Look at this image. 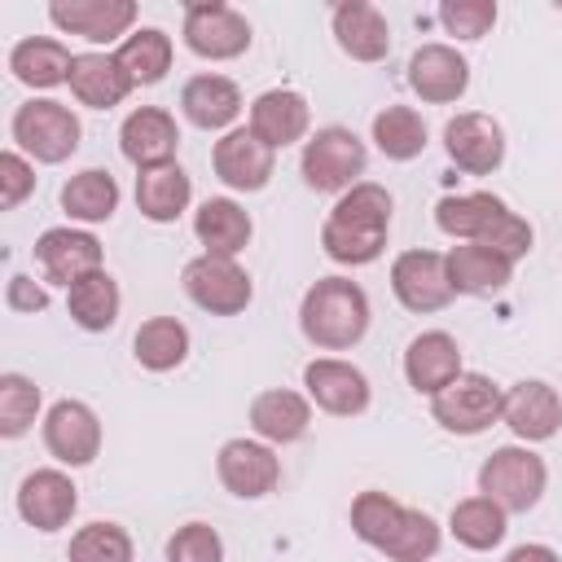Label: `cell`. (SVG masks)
I'll list each match as a JSON object with an SVG mask.
<instances>
[{
    "instance_id": "cell-1",
    "label": "cell",
    "mask_w": 562,
    "mask_h": 562,
    "mask_svg": "<svg viewBox=\"0 0 562 562\" xmlns=\"http://www.w3.org/2000/svg\"><path fill=\"white\" fill-rule=\"evenodd\" d=\"M386 228H391V193L373 180L351 184L334 211L321 224V246L329 259L338 263H373L386 246Z\"/></svg>"
},
{
    "instance_id": "cell-2",
    "label": "cell",
    "mask_w": 562,
    "mask_h": 562,
    "mask_svg": "<svg viewBox=\"0 0 562 562\" xmlns=\"http://www.w3.org/2000/svg\"><path fill=\"white\" fill-rule=\"evenodd\" d=\"M435 224L448 237L492 246L505 259H522L531 250V224L522 215H514L496 193H457V198H443L435 206Z\"/></svg>"
},
{
    "instance_id": "cell-3",
    "label": "cell",
    "mask_w": 562,
    "mask_h": 562,
    "mask_svg": "<svg viewBox=\"0 0 562 562\" xmlns=\"http://www.w3.org/2000/svg\"><path fill=\"white\" fill-rule=\"evenodd\" d=\"M299 325L307 334V342L325 347V351H347L364 338L369 329V299L356 281L347 277H321L299 307Z\"/></svg>"
},
{
    "instance_id": "cell-4",
    "label": "cell",
    "mask_w": 562,
    "mask_h": 562,
    "mask_svg": "<svg viewBox=\"0 0 562 562\" xmlns=\"http://www.w3.org/2000/svg\"><path fill=\"white\" fill-rule=\"evenodd\" d=\"M364 162H369L364 140L351 127H321L303 145V158H299L303 180L316 193H347L351 184H360L356 176L364 171Z\"/></svg>"
},
{
    "instance_id": "cell-5",
    "label": "cell",
    "mask_w": 562,
    "mask_h": 562,
    "mask_svg": "<svg viewBox=\"0 0 562 562\" xmlns=\"http://www.w3.org/2000/svg\"><path fill=\"white\" fill-rule=\"evenodd\" d=\"M544 461L531 448H496L479 465V492L492 496L505 514H527L544 492Z\"/></svg>"
},
{
    "instance_id": "cell-6",
    "label": "cell",
    "mask_w": 562,
    "mask_h": 562,
    "mask_svg": "<svg viewBox=\"0 0 562 562\" xmlns=\"http://www.w3.org/2000/svg\"><path fill=\"white\" fill-rule=\"evenodd\" d=\"M13 140L35 162H66L79 149V119L61 101H26L13 114Z\"/></svg>"
},
{
    "instance_id": "cell-7",
    "label": "cell",
    "mask_w": 562,
    "mask_h": 562,
    "mask_svg": "<svg viewBox=\"0 0 562 562\" xmlns=\"http://www.w3.org/2000/svg\"><path fill=\"white\" fill-rule=\"evenodd\" d=\"M501 408H505V395L483 373H461L452 386H443L430 400L435 422L443 430H452V435H479V430H487L492 422H501Z\"/></svg>"
},
{
    "instance_id": "cell-8",
    "label": "cell",
    "mask_w": 562,
    "mask_h": 562,
    "mask_svg": "<svg viewBox=\"0 0 562 562\" xmlns=\"http://www.w3.org/2000/svg\"><path fill=\"white\" fill-rule=\"evenodd\" d=\"M180 285L211 316H237L250 303V294H255L246 268H237V259H220V255L189 259L184 272H180Z\"/></svg>"
},
{
    "instance_id": "cell-9",
    "label": "cell",
    "mask_w": 562,
    "mask_h": 562,
    "mask_svg": "<svg viewBox=\"0 0 562 562\" xmlns=\"http://www.w3.org/2000/svg\"><path fill=\"white\" fill-rule=\"evenodd\" d=\"M184 44L198 57L228 61V57L250 48V22L220 0H198L184 9Z\"/></svg>"
},
{
    "instance_id": "cell-10",
    "label": "cell",
    "mask_w": 562,
    "mask_h": 562,
    "mask_svg": "<svg viewBox=\"0 0 562 562\" xmlns=\"http://www.w3.org/2000/svg\"><path fill=\"white\" fill-rule=\"evenodd\" d=\"M391 290L408 312H439L452 303L448 255L439 250H404L391 263Z\"/></svg>"
},
{
    "instance_id": "cell-11",
    "label": "cell",
    "mask_w": 562,
    "mask_h": 562,
    "mask_svg": "<svg viewBox=\"0 0 562 562\" xmlns=\"http://www.w3.org/2000/svg\"><path fill=\"white\" fill-rule=\"evenodd\" d=\"M44 448L61 465H88L101 452V422L83 400H57L44 417Z\"/></svg>"
},
{
    "instance_id": "cell-12",
    "label": "cell",
    "mask_w": 562,
    "mask_h": 562,
    "mask_svg": "<svg viewBox=\"0 0 562 562\" xmlns=\"http://www.w3.org/2000/svg\"><path fill=\"white\" fill-rule=\"evenodd\" d=\"M443 149H448V158H452L461 171L487 176V171H496L501 158H505V132H501L496 119L470 110V114L448 119V127H443Z\"/></svg>"
},
{
    "instance_id": "cell-13",
    "label": "cell",
    "mask_w": 562,
    "mask_h": 562,
    "mask_svg": "<svg viewBox=\"0 0 562 562\" xmlns=\"http://www.w3.org/2000/svg\"><path fill=\"white\" fill-rule=\"evenodd\" d=\"M303 386H307V400L334 417H356L369 408V378L347 360H334V356L312 360L303 369Z\"/></svg>"
},
{
    "instance_id": "cell-14",
    "label": "cell",
    "mask_w": 562,
    "mask_h": 562,
    "mask_svg": "<svg viewBox=\"0 0 562 562\" xmlns=\"http://www.w3.org/2000/svg\"><path fill=\"white\" fill-rule=\"evenodd\" d=\"M215 474L220 483L241 496V501H255V496H268L281 479V461L268 443H255V439H228L215 457Z\"/></svg>"
},
{
    "instance_id": "cell-15",
    "label": "cell",
    "mask_w": 562,
    "mask_h": 562,
    "mask_svg": "<svg viewBox=\"0 0 562 562\" xmlns=\"http://www.w3.org/2000/svg\"><path fill=\"white\" fill-rule=\"evenodd\" d=\"M48 18L66 35H79L88 44H110L132 31L136 4L132 0H57L48 4Z\"/></svg>"
},
{
    "instance_id": "cell-16",
    "label": "cell",
    "mask_w": 562,
    "mask_h": 562,
    "mask_svg": "<svg viewBox=\"0 0 562 562\" xmlns=\"http://www.w3.org/2000/svg\"><path fill=\"white\" fill-rule=\"evenodd\" d=\"M211 162H215V176H220L228 189L255 193V189H263V184H268L272 162H277V149H272V145H263L250 127H233V132H224V136L215 140Z\"/></svg>"
},
{
    "instance_id": "cell-17",
    "label": "cell",
    "mask_w": 562,
    "mask_h": 562,
    "mask_svg": "<svg viewBox=\"0 0 562 562\" xmlns=\"http://www.w3.org/2000/svg\"><path fill=\"white\" fill-rule=\"evenodd\" d=\"M35 263L53 285H75L88 272H101V241L83 228H48L35 241Z\"/></svg>"
},
{
    "instance_id": "cell-18",
    "label": "cell",
    "mask_w": 562,
    "mask_h": 562,
    "mask_svg": "<svg viewBox=\"0 0 562 562\" xmlns=\"http://www.w3.org/2000/svg\"><path fill=\"white\" fill-rule=\"evenodd\" d=\"M501 422H505L518 439H527V443L553 439L558 426H562V400H558V391H553L549 382H536V378L514 382V386L505 391Z\"/></svg>"
},
{
    "instance_id": "cell-19",
    "label": "cell",
    "mask_w": 562,
    "mask_h": 562,
    "mask_svg": "<svg viewBox=\"0 0 562 562\" xmlns=\"http://www.w3.org/2000/svg\"><path fill=\"white\" fill-rule=\"evenodd\" d=\"M119 145H123V158L136 162L140 171L145 167H162V162H176V145H180V127L167 110L158 105H140L123 119L119 127Z\"/></svg>"
},
{
    "instance_id": "cell-20",
    "label": "cell",
    "mask_w": 562,
    "mask_h": 562,
    "mask_svg": "<svg viewBox=\"0 0 562 562\" xmlns=\"http://www.w3.org/2000/svg\"><path fill=\"white\" fill-rule=\"evenodd\" d=\"M404 378H408L413 391L435 400L443 386H452L461 378V347H457V338L443 334V329L417 334L408 342V351H404Z\"/></svg>"
},
{
    "instance_id": "cell-21",
    "label": "cell",
    "mask_w": 562,
    "mask_h": 562,
    "mask_svg": "<svg viewBox=\"0 0 562 562\" xmlns=\"http://www.w3.org/2000/svg\"><path fill=\"white\" fill-rule=\"evenodd\" d=\"M408 83L422 101L430 105H448L465 92L470 83V61L452 48V44H422L408 61Z\"/></svg>"
},
{
    "instance_id": "cell-22",
    "label": "cell",
    "mask_w": 562,
    "mask_h": 562,
    "mask_svg": "<svg viewBox=\"0 0 562 562\" xmlns=\"http://www.w3.org/2000/svg\"><path fill=\"white\" fill-rule=\"evenodd\" d=\"M79 505V487L70 483V474L61 470H35L22 479L18 487V514L35 527V531H57L70 522Z\"/></svg>"
},
{
    "instance_id": "cell-23",
    "label": "cell",
    "mask_w": 562,
    "mask_h": 562,
    "mask_svg": "<svg viewBox=\"0 0 562 562\" xmlns=\"http://www.w3.org/2000/svg\"><path fill=\"white\" fill-rule=\"evenodd\" d=\"M514 277V259H505L501 250L492 246H479V241H465V246H452L448 250V281H452V294H501Z\"/></svg>"
},
{
    "instance_id": "cell-24",
    "label": "cell",
    "mask_w": 562,
    "mask_h": 562,
    "mask_svg": "<svg viewBox=\"0 0 562 562\" xmlns=\"http://www.w3.org/2000/svg\"><path fill=\"white\" fill-rule=\"evenodd\" d=\"M334 40L351 61H382L391 53L386 18L364 0H347L334 9Z\"/></svg>"
},
{
    "instance_id": "cell-25",
    "label": "cell",
    "mask_w": 562,
    "mask_h": 562,
    "mask_svg": "<svg viewBox=\"0 0 562 562\" xmlns=\"http://www.w3.org/2000/svg\"><path fill=\"white\" fill-rule=\"evenodd\" d=\"M66 83H70L75 101L79 105H92V110H110V105H119L132 92V79L119 66L114 53H75Z\"/></svg>"
},
{
    "instance_id": "cell-26",
    "label": "cell",
    "mask_w": 562,
    "mask_h": 562,
    "mask_svg": "<svg viewBox=\"0 0 562 562\" xmlns=\"http://www.w3.org/2000/svg\"><path fill=\"white\" fill-rule=\"evenodd\" d=\"M307 119H312L307 101L294 88H272V92L255 97V105H250V132L272 149H285V145L303 140Z\"/></svg>"
},
{
    "instance_id": "cell-27",
    "label": "cell",
    "mask_w": 562,
    "mask_h": 562,
    "mask_svg": "<svg viewBox=\"0 0 562 562\" xmlns=\"http://www.w3.org/2000/svg\"><path fill=\"white\" fill-rule=\"evenodd\" d=\"M250 426L259 439L268 443H294L307 435L312 426V404L299 395V391H285V386H272V391H259L250 400Z\"/></svg>"
},
{
    "instance_id": "cell-28",
    "label": "cell",
    "mask_w": 562,
    "mask_h": 562,
    "mask_svg": "<svg viewBox=\"0 0 562 562\" xmlns=\"http://www.w3.org/2000/svg\"><path fill=\"white\" fill-rule=\"evenodd\" d=\"M180 110L193 127L202 132H220L228 127L237 114H241V92L233 79L224 75H193L184 88H180Z\"/></svg>"
},
{
    "instance_id": "cell-29",
    "label": "cell",
    "mask_w": 562,
    "mask_h": 562,
    "mask_svg": "<svg viewBox=\"0 0 562 562\" xmlns=\"http://www.w3.org/2000/svg\"><path fill=\"white\" fill-rule=\"evenodd\" d=\"M193 198V184L184 176L180 162H162V167H145L136 176V206L145 220L154 224H171Z\"/></svg>"
},
{
    "instance_id": "cell-30",
    "label": "cell",
    "mask_w": 562,
    "mask_h": 562,
    "mask_svg": "<svg viewBox=\"0 0 562 562\" xmlns=\"http://www.w3.org/2000/svg\"><path fill=\"white\" fill-rule=\"evenodd\" d=\"M193 233L206 246V255L233 259L250 241V215L233 198H206L198 206V215H193Z\"/></svg>"
},
{
    "instance_id": "cell-31",
    "label": "cell",
    "mask_w": 562,
    "mask_h": 562,
    "mask_svg": "<svg viewBox=\"0 0 562 562\" xmlns=\"http://www.w3.org/2000/svg\"><path fill=\"white\" fill-rule=\"evenodd\" d=\"M70 48L61 40H44V35H31L22 44H13L9 53V70L13 79H22L26 88H57L70 79Z\"/></svg>"
},
{
    "instance_id": "cell-32",
    "label": "cell",
    "mask_w": 562,
    "mask_h": 562,
    "mask_svg": "<svg viewBox=\"0 0 562 562\" xmlns=\"http://www.w3.org/2000/svg\"><path fill=\"white\" fill-rule=\"evenodd\" d=\"M66 312L79 329L88 334H101L119 321V281L101 268V272H88L83 281H75L66 290Z\"/></svg>"
},
{
    "instance_id": "cell-33",
    "label": "cell",
    "mask_w": 562,
    "mask_h": 562,
    "mask_svg": "<svg viewBox=\"0 0 562 562\" xmlns=\"http://www.w3.org/2000/svg\"><path fill=\"white\" fill-rule=\"evenodd\" d=\"M61 211H66L70 220H79V224H101V220H110V215L119 211V184H114V176L101 171V167H88V171L70 176V180L61 184Z\"/></svg>"
},
{
    "instance_id": "cell-34",
    "label": "cell",
    "mask_w": 562,
    "mask_h": 562,
    "mask_svg": "<svg viewBox=\"0 0 562 562\" xmlns=\"http://www.w3.org/2000/svg\"><path fill=\"white\" fill-rule=\"evenodd\" d=\"M119 66L127 70L132 88L136 83H158L167 70H171V35L158 31V26H140L132 31L123 44H119Z\"/></svg>"
},
{
    "instance_id": "cell-35",
    "label": "cell",
    "mask_w": 562,
    "mask_h": 562,
    "mask_svg": "<svg viewBox=\"0 0 562 562\" xmlns=\"http://www.w3.org/2000/svg\"><path fill=\"white\" fill-rule=\"evenodd\" d=\"M132 351H136V360H140L145 369L167 373V369H176V364L189 356V329H184L176 316H149V321L136 329Z\"/></svg>"
},
{
    "instance_id": "cell-36",
    "label": "cell",
    "mask_w": 562,
    "mask_h": 562,
    "mask_svg": "<svg viewBox=\"0 0 562 562\" xmlns=\"http://www.w3.org/2000/svg\"><path fill=\"white\" fill-rule=\"evenodd\" d=\"M452 536L465 544V549H496L505 540V509L492 501V496H470L461 505H452V518H448Z\"/></svg>"
},
{
    "instance_id": "cell-37",
    "label": "cell",
    "mask_w": 562,
    "mask_h": 562,
    "mask_svg": "<svg viewBox=\"0 0 562 562\" xmlns=\"http://www.w3.org/2000/svg\"><path fill=\"white\" fill-rule=\"evenodd\" d=\"M373 140H378V149L386 158L408 162V158H417L426 149V123H422V114L413 105H386L373 119Z\"/></svg>"
},
{
    "instance_id": "cell-38",
    "label": "cell",
    "mask_w": 562,
    "mask_h": 562,
    "mask_svg": "<svg viewBox=\"0 0 562 562\" xmlns=\"http://www.w3.org/2000/svg\"><path fill=\"white\" fill-rule=\"evenodd\" d=\"M400 518H404V505L395 496H386V492H360L351 501V531L373 549H382L395 536Z\"/></svg>"
},
{
    "instance_id": "cell-39",
    "label": "cell",
    "mask_w": 562,
    "mask_h": 562,
    "mask_svg": "<svg viewBox=\"0 0 562 562\" xmlns=\"http://www.w3.org/2000/svg\"><path fill=\"white\" fill-rule=\"evenodd\" d=\"M70 562H132V536L119 522H88L70 536Z\"/></svg>"
},
{
    "instance_id": "cell-40",
    "label": "cell",
    "mask_w": 562,
    "mask_h": 562,
    "mask_svg": "<svg viewBox=\"0 0 562 562\" xmlns=\"http://www.w3.org/2000/svg\"><path fill=\"white\" fill-rule=\"evenodd\" d=\"M435 549H439V522L422 509H404L395 536L382 544V553L391 562H426V558H435Z\"/></svg>"
},
{
    "instance_id": "cell-41",
    "label": "cell",
    "mask_w": 562,
    "mask_h": 562,
    "mask_svg": "<svg viewBox=\"0 0 562 562\" xmlns=\"http://www.w3.org/2000/svg\"><path fill=\"white\" fill-rule=\"evenodd\" d=\"M35 413H40V386L22 373H4L0 378V435L4 439L26 435Z\"/></svg>"
},
{
    "instance_id": "cell-42",
    "label": "cell",
    "mask_w": 562,
    "mask_h": 562,
    "mask_svg": "<svg viewBox=\"0 0 562 562\" xmlns=\"http://www.w3.org/2000/svg\"><path fill=\"white\" fill-rule=\"evenodd\" d=\"M439 22L457 40H483L492 31V22H496V4L492 0H443L439 4Z\"/></svg>"
},
{
    "instance_id": "cell-43",
    "label": "cell",
    "mask_w": 562,
    "mask_h": 562,
    "mask_svg": "<svg viewBox=\"0 0 562 562\" xmlns=\"http://www.w3.org/2000/svg\"><path fill=\"white\" fill-rule=\"evenodd\" d=\"M167 562H224V540L206 522H184L167 540Z\"/></svg>"
},
{
    "instance_id": "cell-44",
    "label": "cell",
    "mask_w": 562,
    "mask_h": 562,
    "mask_svg": "<svg viewBox=\"0 0 562 562\" xmlns=\"http://www.w3.org/2000/svg\"><path fill=\"white\" fill-rule=\"evenodd\" d=\"M31 189H35V171H31V162H26L18 149H4V154H0V206L13 211Z\"/></svg>"
},
{
    "instance_id": "cell-45",
    "label": "cell",
    "mask_w": 562,
    "mask_h": 562,
    "mask_svg": "<svg viewBox=\"0 0 562 562\" xmlns=\"http://www.w3.org/2000/svg\"><path fill=\"white\" fill-rule=\"evenodd\" d=\"M4 303H9L13 312H44V307H48V290H44V285H35L31 277H9Z\"/></svg>"
},
{
    "instance_id": "cell-46",
    "label": "cell",
    "mask_w": 562,
    "mask_h": 562,
    "mask_svg": "<svg viewBox=\"0 0 562 562\" xmlns=\"http://www.w3.org/2000/svg\"><path fill=\"white\" fill-rule=\"evenodd\" d=\"M505 562H562V558L549 544H518V549H509Z\"/></svg>"
}]
</instances>
